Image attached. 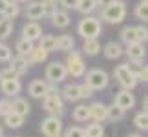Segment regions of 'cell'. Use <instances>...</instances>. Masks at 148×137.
I'll list each match as a JSON object with an SVG mask.
<instances>
[{
  "label": "cell",
  "mask_w": 148,
  "mask_h": 137,
  "mask_svg": "<svg viewBox=\"0 0 148 137\" xmlns=\"http://www.w3.org/2000/svg\"><path fill=\"white\" fill-rule=\"evenodd\" d=\"M126 13H128L126 4H124L123 0H115V2H112V4L102 5L99 20H104L108 24L115 26V24H121V22L126 18Z\"/></svg>",
  "instance_id": "cell-1"
},
{
  "label": "cell",
  "mask_w": 148,
  "mask_h": 137,
  "mask_svg": "<svg viewBox=\"0 0 148 137\" xmlns=\"http://www.w3.org/2000/svg\"><path fill=\"white\" fill-rule=\"evenodd\" d=\"M77 33L82 37V40L99 38V35L102 33V22L99 20V16H93V15L82 16L77 24Z\"/></svg>",
  "instance_id": "cell-2"
},
{
  "label": "cell",
  "mask_w": 148,
  "mask_h": 137,
  "mask_svg": "<svg viewBox=\"0 0 148 137\" xmlns=\"http://www.w3.org/2000/svg\"><path fill=\"white\" fill-rule=\"evenodd\" d=\"M64 66H66L68 75H71L73 79H81V77H84V73L88 71L86 62L82 59V51H77V49H71L70 53H68Z\"/></svg>",
  "instance_id": "cell-3"
},
{
  "label": "cell",
  "mask_w": 148,
  "mask_h": 137,
  "mask_svg": "<svg viewBox=\"0 0 148 137\" xmlns=\"http://www.w3.org/2000/svg\"><path fill=\"white\" fill-rule=\"evenodd\" d=\"M84 84L90 86L93 91H101L108 88V84H110V75L101 70V68H93V70H88L84 73Z\"/></svg>",
  "instance_id": "cell-4"
},
{
  "label": "cell",
  "mask_w": 148,
  "mask_h": 137,
  "mask_svg": "<svg viewBox=\"0 0 148 137\" xmlns=\"http://www.w3.org/2000/svg\"><path fill=\"white\" fill-rule=\"evenodd\" d=\"M113 79L117 81V84L121 86V90H128V91L135 90V86L139 84L137 75H134V73L128 70L126 62H124V64H119L115 70H113Z\"/></svg>",
  "instance_id": "cell-5"
},
{
  "label": "cell",
  "mask_w": 148,
  "mask_h": 137,
  "mask_svg": "<svg viewBox=\"0 0 148 137\" xmlns=\"http://www.w3.org/2000/svg\"><path fill=\"white\" fill-rule=\"evenodd\" d=\"M44 77H46V81L49 84H60V82H64L66 77H68L64 62L51 60L49 64L46 66V73H44Z\"/></svg>",
  "instance_id": "cell-6"
},
{
  "label": "cell",
  "mask_w": 148,
  "mask_h": 137,
  "mask_svg": "<svg viewBox=\"0 0 148 137\" xmlns=\"http://www.w3.org/2000/svg\"><path fill=\"white\" fill-rule=\"evenodd\" d=\"M42 110L48 115H57L60 117L64 113V101H62L60 93H48L42 99Z\"/></svg>",
  "instance_id": "cell-7"
},
{
  "label": "cell",
  "mask_w": 148,
  "mask_h": 137,
  "mask_svg": "<svg viewBox=\"0 0 148 137\" xmlns=\"http://www.w3.org/2000/svg\"><path fill=\"white\" fill-rule=\"evenodd\" d=\"M0 91L8 97V99H11V97H18L20 91H22V81L20 77H13V79H2L0 81Z\"/></svg>",
  "instance_id": "cell-8"
},
{
  "label": "cell",
  "mask_w": 148,
  "mask_h": 137,
  "mask_svg": "<svg viewBox=\"0 0 148 137\" xmlns=\"http://www.w3.org/2000/svg\"><path fill=\"white\" fill-rule=\"evenodd\" d=\"M40 132L44 135H57V134H62V121L60 117L57 115H48L46 119H42L40 123Z\"/></svg>",
  "instance_id": "cell-9"
},
{
  "label": "cell",
  "mask_w": 148,
  "mask_h": 137,
  "mask_svg": "<svg viewBox=\"0 0 148 137\" xmlns=\"http://www.w3.org/2000/svg\"><path fill=\"white\" fill-rule=\"evenodd\" d=\"M44 35L42 33V27H40V24L38 22H33V20H29V22H26L24 26H22V38H26V40H29V42H38V38H40Z\"/></svg>",
  "instance_id": "cell-10"
},
{
  "label": "cell",
  "mask_w": 148,
  "mask_h": 137,
  "mask_svg": "<svg viewBox=\"0 0 148 137\" xmlns=\"http://www.w3.org/2000/svg\"><path fill=\"white\" fill-rule=\"evenodd\" d=\"M113 104L119 106L124 112H128V110H132V108L135 106V97H134L132 91L121 90V91H117V93H115V97H113Z\"/></svg>",
  "instance_id": "cell-11"
},
{
  "label": "cell",
  "mask_w": 148,
  "mask_h": 137,
  "mask_svg": "<svg viewBox=\"0 0 148 137\" xmlns=\"http://www.w3.org/2000/svg\"><path fill=\"white\" fill-rule=\"evenodd\" d=\"M124 55L128 57V62H143L146 57V49L145 44L141 42H132L124 48Z\"/></svg>",
  "instance_id": "cell-12"
},
{
  "label": "cell",
  "mask_w": 148,
  "mask_h": 137,
  "mask_svg": "<svg viewBox=\"0 0 148 137\" xmlns=\"http://www.w3.org/2000/svg\"><path fill=\"white\" fill-rule=\"evenodd\" d=\"M48 88H49V82L46 79H35V81L29 82L27 86V93H29L33 99H44L48 95Z\"/></svg>",
  "instance_id": "cell-13"
},
{
  "label": "cell",
  "mask_w": 148,
  "mask_h": 137,
  "mask_svg": "<svg viewBox=\"0 0 148 137\" xmlns=\"http://www.w3.org/2000/svg\"><path fill=\"white\" fill-rule=\"evenodd\" d=\"M60 97H62V101H68V102H79V101H82L81 99V84H77V82L64 84L62 90H60Z\"/></svg>",
  "instance_id": "cell-14"
},
{
  "label": "cell",
  "mask_w": 148,
  "mask_h": 137,
  "mask_svg": "<svg viewBox=\"0 0 148 137\" xmlns=\"http://www.w3.org/2000/svg\"><path fill=\"white\" fill-rule=\"evenodd\" d=\"M101 51H102V55H104L108 60H119L124 55V48L121 46V42H115V40L106 42L101 48Z\"/></svg>",
  "instance_id": "cell-15"
},
{
  "label": "cell",
  "mask_w": 148,
  "mask_h": 137,
  "mask_svg": "<svg viewBox=\"0 0 148 137\" xmlns=\"http://www.w3.org/2000/svg\"><path fill=\"white\" fill-rule=\"evenodd\" d=\"M88 108H90V121H93V123H104L106 121L108 104H104L101 101H95Z\"/></svg>",
  "instance_id": "cell-16"
},
{
  "label": "cell",
  "mask_w": 148,
  "mask_h": 137,
  "mask_svg": "<svg viewBox=\"0 0 148 137\" xmlns=\"http://www.w3.org/2000/svg\"><path fill=\"white\" fill-rule=\"evenodd\" d=\"M24 15H26L27 20H33V22H38V20H42L44 16H46V13H44V8H42V4L38 2V0H33V2L26 4Z\"/></svg>",
  "instance_id": "cell-17"
},
{
  "label": "cell",
  "mask_w": 148,
  "mask_h": 137,
  "mask_svg": "<svg viewBox=\"0 0 148 137\" xmlns=\"http://www.w3.org/2000/svg\"><path fill=\"white\" fill-rule=\"evenodd\" d=\"M8 66L13 70V73H15L16 77L26 75L27 70H29V62H27V59H26V57H18V55L11 57V60L8 62Z\"/></svg>",
  "instance_id": "cell-18"
},
{
  "label": "cell",
  "mask_w": 148,
  "mask_h": 137,
  "mask_svg": "<svg viewBox=\"0 0 148 137\" xmlns=\"http://www.w3.org/2000/svg\"><path fill=\"white\" fill-rule=\"evenodd\" d=\"M49 20H51V26L57 27V29H64V27H68L71 24L70 15H68V11H64V9H57L55 13L49 16Z\"/></svg>",
  "instance_id": "cell-19"
},
{
  "label": "cell",
  "mask_w": 148,
  "mask_h": 137,
  "mask_svg": "<svg viewBox=\"0 0 148 137\" xmlns=\"http://www.w3.org/2000/svg\"><path fill=\"white\" fill-rule=\"evenodd\" d=\"M48 51L46 49H42L40 46H35V48L31 49V53L26 57L27 59V62H29V66H33V64H42V62H46L48 60Z\"/></svg>",
  "instance_id": "cell-20"
},
{
  "label": "cell",
  "mask_w": 148,
  "mask_h": 137,
  "mask_svg": "<svg viewBox=\"0 0 148 137\" xmlns=\"http://www.w3.org/2000/svg\"><path fill=\"white\" fill-rule=\"evenodd\" d=\"M71 119L77 121V123H88L90 121V108H88V104L79 102V104L71 110Z\"/></svg>",
  "instance_id": "cell-21"
},
{
  "label": "cell",
  "mask_w": 148,
  "mask_h": 137,
  "mask_svg": "<svg viewBox=\"0 0 148 137\" xmlns=\"http://www.w3.org/2000/svg\"><path fill=\"white\" fill-rule=\"evenodd\" d=\"M97 8H99L97 0H79L75 11H79V13L84 15V16H88V15H93L95 11H97Z\"/></svg>",
  "instance_id": "cell-22"
},
{
  "label": "cell",
  "mask_w": 148,
  "mask_h": 137,
  "mask_svg": "<svg viewBox=\"0 0 148 137\" xmlns=\"http://www.w3.org/2000/svg\"><path fill=\"white\" fill-rule=\"evenodd\" d=\"M11 108H13L15 113H18L22 117L29 115V112H31V104L26 99H22V97H15V99L11 101Z\"/></svg>",
  "instance_id": "cell-23"
},
{
  "label": "cell",
  "mask_w": 148,
  "mask_h": 137,
  "mask_svg": "<svg viewBox=\"0 0 148 137\" xmlns=\"http://www.w3.org/2000/svg\"><path fill=\"white\" fill-rule=\"evenodd\" d=\"M71 49H75V38H73L71 35H60V37H57V51L70 53Z\"/></svg>",
  "instance_id": "cell-24"
},
{
  "label": "cell",
  "mask_w": 148,
  "mask_h": 137,
  "mask_svg": "<svg viewBox=\"0 0 148 137\" xmlns=\"http://www.w3.org/2000/svg\"><path fill=\"white\" fill-rule=\"evenodd\" d=\"M82 53L88 57H95L101 53V42L99 38H88L82 42Z\"/></svg>",
  "instance_id": "cell-25"
},
{
  "label": "cell",
  "mask_w": 148,
  "mask_h": 137,
  "mask_svg": "<svg viewBox=\"0 0 148 137\" xmlns=\"http://www.w3.org/2000/svg\"><path fill=\"white\" fill-rule=\"evenodd\" d=\"M13 20L5 18V16H0V42H5L13 33Z\"/></svg>",
  "instance_id": "cell-26"
},
{
  "label": "cell",
  "mask_w": 148,
  "mask_h": 137,
  "mask_svg": "<svg viewBox=\"0 0 148 137\" xmlns=\"http://www.w3.org/2000/svg\"><path fill=\"white\" fill-rule=\"evenodd\" d=\"M35 48V44L29 42V40H26V38H18L15 44V51H16V55L18 57H27L31 53V49Z\"/></svg>",
  "instance_id": "cell-27"
},
{
  "label": "cell",
  "mask_w": 148,
  "mask_h": 137,
  "mask_svg": "<svg viewBox=\"0 0 148 137\" xmlns=\"http://www.w3.org/2000/svg\"><path fill=\"white\" fill-rule=\"evenodd\" d=\"M124 115H126V112L121 110L119 106L115 104H110L108 106V113H106V121H110V123H119V121H123Z\"/></svg>",
  "instance_id": "cell-28"
},
{
  "label": "cell",
  "mask_w": 148,
  "mask_h": 137,
  "mask_svg": "<svg viewBox=\"0 0 148 137\" xmlns=\"http://www.w3.org/2000/svg\"><path fill=\"white\" fill-rule=\"evenodd\" d=\"M38 46H40L42 49H46L48 53H53V51H57V37L42 35L40 38H38Z\"/></svg>",
  "instance_id": "cell-29"
},
{
  "label": "cell",
  "mask_w": 148,
  "mask_h": 137,
  "mask_svg": "<svg viewBox=\"0 0 148 137\" xmlns=\"http://www.w3.org/2000/svg\"><path fill=\"white\" fill-rule=\"evenodd\" d=\"M24 119H26V117H22V115H18V113L11 112L9 115L4 117V123H5V126H8V128L16 130V128H20L22 124H24Z\"/></svg>",
  "instance_id": "cell-30"
},
{
  "label": "cell",
  "mask_w": 148,
  "mask_h": 137,
  "mask_svg": "<svg viewBox=\"0 0 148 137\" xmlns=\"http://www.w3.org/2000/svg\"><path fill=\"white\" fill-rule=\"evenodd\" d=\"M84 135L86 137H104V126H102V123H90L84 128Z\"/></svg>",
  "instance_id": "cell-31"
},
{
  "label": "cell",
  "mask_w": 148,
  "mask_h": 137,
  "mask_svg": "<svg viewBox=\"0 0 148 137\" xmlns=\"http://www.w3.org/2000/svg\"><path fill=\"white\" fill-rule=\"evenodd\" d=\"M119 37H121V42L124 44H132V42H137V38H135V26H124L121 33H119Z\"/></svg>",
  "instance_id": "cell-32"
},
{
  "label": "cell",
  "mask_w": 148,
  "mask_h": 137,
  "mask_svg": "<svg viewBox=\"0 0 148 137\" xmlns=\"http://www.w3.org/2000/svg\"><path fill=\"white\" fill-rule=\"evenodd\" d=\"M134 124L135 128L141 132H148V113L146 112H139L134 115Z\"/></svg>",
  "instance_id": "cell-33"
},
{
  "label": "cell",
  "mask_w": 148,
  "mask_h": 137,
  "mask_svg": "<svg viewBox=\"0 0 148 137\" xmlns=\"http://www.w3.org/2000/svg\"><path fill=\"white\" fill-rule=\"evenodd\" d=\"M134 15H135L137 20L148 24V2H139L135 5V9H134Z\"/></svg>",
  "instance_id": "cell-34"
},
{
  "label": "cell",
  "mask_w": 148,
  "mask_h": 137,
  "mask_svg": "<svg viewBox=\"0 0 148 137\" xmlns=\"http://www.w3.org/2000/svg\"><path fill=\"white\" fill-rule=\"evenodd\" d=\"M18 15H20V5H18V2H16V4H8L5 5L4 13L0 16H5V18H9V20H15Z\"/></svg>",
  "instance_id": "cell-35"
},
{
  "label": "cell",
  "mask_w": 148,
  "mask_h": 137,
  "mask_svg": "<svg viewBox=\"0 0 148 137\" xmlns=\"http://www.w3.org/2000/svg\"><path fill=\"white\" fill-rule=\"evenodd\" d=\"M40 4H42V8H44L46 16H51L57 9H59V5H57L59 2H57V0H40Z\"/></svg>",
  "instance_id": "cell-36"
},
{
  "label": "cell",
  "mask_w": 148,
  "mask_h": 137,
  "mask_svg": "<svg viewBox=\"0 0 148 137\" xmlns=\"http://www.w3.org/2000/svg\"><path fill=\"white\" fill-rule=\"evenodd\" d=\"M13 57V49L5 42H0V62H9Z\"/></svg>",
  "instance_id": "cell-37"
},
{
  "label": "cell",
  "mask_w": 148,
  "mask_h": 137,
  "mask_svg": "<svg viewBox=\"0 0 148 137\" xmlns=\"http://www.w3.org/2000/svg\"><path fill=\"white\" fill-rule=\"evenodd\" d=\"M135 38H137V42H141V44H145L148 40V27L145 24L135 26Z\"/></svg>",
  "instance_id": "cell-38"
},
{
  "label": "cell",
  "mask_w": 148,
  "mask_h": 137,
  "mask_svg": "<svg viewBox=\"0 0 148 137\" xmlns=\"http://www.w3.org/2000/svg\"><path fill=\"white\" fill-rule=\"evenodd\" d=\"M62 137H86V135H84V128H81V126H70V128L64 130Z\"/></svg>",
  "instance_id": "cell-39"
},
{
  "label": "cell",
  "mask_w": 148,
  "mask_h": 137,
  "mask_svg": "<svg viewBox=\"0 0 148 137\" xmlns=\"http://www.w3.org/2000/svg\"><path fill=\"white\" fill-rule=\"evenodd\" d=\"M11 112H13V108H11V99H8V97L0 99V117L9 115Z\"/></svg>",
  "instance_id": "cell-40"
},
{
  "label": "cell",
  "mask_w": 148,
  "mask_h": 137,
  "mask_svg": "<svg viewBox=\"0 0 148 137\" xmlns=\"http://www.w3.org/2000/svg\"><path fill=\"white\" fill-rule=\"evenodd\" d=\"M57 2H59V5L64 8V11H68V9H75L79 0H57Z\"/></svg>",
  "instance_id": "cell-41"
},
{
  "label": "cell",
  "mask_w": 148,
  "mask_h": 137,
  "mask_svg": "<svg viewBox=\"0 0 148 137\" xmlns=\"http://www.w3.org/2000/svg\"><path fill=\"white\" fill-rule=\"evenodd\" d=\"M92 97H93V90L86 84H81V99H92Z\"/></svg>",
  "instance_id": "cell-42"
},
{
  "label": "cell",
  "mask_w": 148,
  "mask_h": 137,
  "mask_svg": "<svg viewBox=\"0 0 148 137\" xmlns=\"http://www.w3.org/2000/svg\"><path fill=\"white\" fill-rule=\"evenodd\" d=\"M137 81L139 82H148V66H143L137 75Z\"/></svg>",
  "instance_id": "cell-43"
},
{
  "label": "cell",
  "mask_w": 148,
  "mask_h": 137,
  "mask_svg": "<svg viewBox=\"0 0 148 137\" xmlns=\"http://www.w3.org/2000/svg\"><path fill=\"white\" fill-rule=\"evenodd\" d=\"M143 112L148 113V93L145 95V99H143Z\"/></svg>",
  "instance_id": "cell-44"
},
{
  "label": "cell",
  "mask_w": 148,
  "mask_h": 137,
  "mask_svg": "<svg viewBox=\"0 0 148 137\" xmlns=\"http://www.w3.org/2000/svg\"><path fill=\"white\" fill-rule=\"evenodd\" d=\"M99 5H106V4H112V2H115V0H97Z\"/></svg>",
  "instance_id": "cell-45"
},
{
  "label": "cell",
  "mask_w": 148,
  "mask_h": 137,
  "mask_svg": "<svg viewBox=\"0 0 148 137\" xmlns=\"http://www.w3.org/2000/svg\"><path fill=\"white\" fill-rule=\"evenodd\" d=\"M5 5H8V4H5V2H4V0H0V15H2V13H4V9H5Z\"/></svg>",
  "instance_id": "cell-46"
},
{
  "label": "cell",
  "mask_w": 148,
  "mask_h": 137,
  "mask_svg": "<svg viewBox=\"0 0 148 137\" xmlns=\"http://www.w3.org/2000/svg\"><path fill=\"white\" fill-rule=\"evenodd\" d=\"M16 2H22V4H29V2H33V0H16Z\"/></svg>",
  "instance_id": "cell-47"
},
{
  "label": "cell",
  "mask_w": 148,
  "mask_h": 137,
  "mask_svg": "<svg viewBox=\"0 0 148 137\" xmlns=\"http://www.w3.org/2000/svg\"><path fill=\"white\" fill-rule=\"evenodd\" d=\"M5 4H16V0H4Z\"/></svg>",
  "instance_id": "cell-48"
},
{
  "label": "cell",
  "mask_w": 148,
  "mask_h": 137,
  "mask_svg": "<svg viewBox=\"0 0 148 137\" xmlns=\"http://www.w3.org/2000/svg\"><path fill=\"white\" fill-rule=\"evenodd\" d=\"M126 137H141V135H139V134H128Z\"/></svg>",
  "instance_id": "cell-49"
},
{
  "label": "cell",
  "mask_w": 148,
  "mask_h": 137,
  "mask_svg": "<svg viewBox=\"0 0 148 137\" xmlns=\"http://www.w3.org/2000/svg\"><path fill=\"white\" fill-rule=\"evenodd\" d=\"M0 137H4V128L0 126Z\"/></svg>",
  "instance_id": "cell-50"
},
{
  "label": "cell",
  "mask_w": 148,
  "mask_h": 137,
  "mask_svg": "<svg viewBox=\"0 0 148 137\" xmlns=\"http://www.w3.org/2000/svg\"><path fill=\"white\" fill-rule=\"evenodd\" d=\"M48 137H62V134H57V135H48Z\"/></svg>",
  "instance_id": "cell-51"
},
{
  "label": "cell",
  "mask_w": 148,
  "mask_h": 137,
  "mask_svg": "<svg viewBox=\"0 0 148 137\" xmlns=\"http://www.w3.org/2000/svg\"><path fill=\"white\" fill-rule=\"evenodd\" d=\"M141 2H148V0H141Z\"/></svg>",
  "instance_id": "cell-52"
},
{
  "label": "cell",
  "mask_w": 148,
  "mask_h": 137,
  "mask_svg": "<svg viewBox=\"0 0 148 137\" xmlns=\"http://www.w3.org/2000/svg\"><path fill=\"white\" fill-rule=\"evenodd\" d=\"M4 137H5V135H4Z\"/></svg>",
  "instance_id": "cell-53"
}]
</instances>
